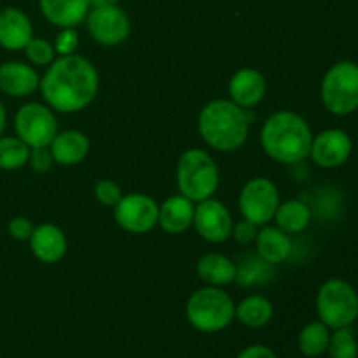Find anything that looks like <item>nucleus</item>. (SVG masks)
Here are the masks:
<instances>
[{"mask_svg": "<svg viewBox=\"0 0 358 358\" xmlns=\"http://www.w3.org/2000/svg\"><path fill=\"white\" fill-rule=\"evenodd\" d=\"M219 168L206 150L189 149L177 164V185L182 196L191 201H203L215 194L219 187Z\"/></svg>", "mask_w": 358, "mask_h": 358, "instance_id": "obj_5", "label": "nucleus"}, {"mask_svg": "<svg viewBox=\"0 0 358 358\" xmlns=\"http://www.w3.org/2000/svg\"><path fill=\"white\" fill-rule=\"evenodd\" d=\"M238 203L243 219L250 220L255 226H264L273 220L280 205L278 187L269 178H252L241 189Z\"/></svg>", "mask_w": 358, "mask_h": 358, "instance_id": "obj_9", "label": "nucleus"}, {"mask_svg": "<svg viewBox=\"0 0 358 358\" xmlns=\"http://www.w3.org/2000/svg\"><path fill=\"white\" fill-rule=\"evenodd\" d=\"M317 313L331 331L353 325L358 318L357 289L346 280H327L317 294Z\"/></svg>", "mask_w": 358, "mask_h": 358, "instance_id": "obj_6", "label": "nucleus"}, {"mask_svg": "<svg viewBox=\"0 0 358 358\" xmlns=\"http://www.w3.org/2000/svg\"><path fill=\"white\" fill-rule=\"evenodd\" d=\"M236 358H278L271 348L264 345H252L241 350Z\"/></svg>", "mask_w": 358, "mask_h": 358, "instance_id": "obj_34", "label": "nucleus"}, {"mask_svg": "<svg viewBox=\"0 0 358 358\" xmlns=\"http://www.w3.org/2000/svg\"><path fill=\"white\" fill-rule=\"evenodd\" d=\"M6 119H7V115H6V108H3L2 101H0V136H2L3 128H6Z\"/></svg>", "mask_w": 358, "mask_h": 358, "instance_id": "obj_36", "label": "nucleus"}, {"mask_svg": "<svg viewBox=\"0 0 358 358\" xmlns=\"http://www.w3.org/2000/svg\"><path fill=\"white\" fill-rule=\"evenodd\" d=\"M14 129L17 138L23 140L30 149L49 147L58 133V122L51 107L42 103H24L14 115Z\"/></svg>", "mask_w": 358, "mask_h": 358, "instance_id": "obj_8", "label": "nucleus"}, {"mask_svg": "<svg viewBox=\"0 0 358 358\" xmlns=\"http://www.w3.org/2000/svg\"><path fill=\"white\" fill-rule=\"evenodd\" d=\"M353 152V142L345 129L331 128L313 136L310 156L315 164L325 170L339 168L350 159Z\"/></svg>", "mask_w": 358, "mask_h": 358, "instance_id": "obj_12", "label": "nucleus"}, {"mask_svg": "<svg viewBox=\"0 0 358 358\" xmlns=\"http://www.w3.org/2000/svg\"><path fill=\"white\" fill-rule=\"evenodd\" d=\"M234 306L229 294L220 287H203L189 297L185 304L187 322L199 332L215 334L229 327L234 320Z\"/></svg>", "mask_w": 358, "mask_h": 358, "instance_id": "obj_4", "label": "nucleus"}, {"mask_svg": "<svg viewBox=\"0 0 358 358\" xmlns=\"http://www.w3.org/2000/svg\"><path fill=\"white\" fill-rule=\"evenodd\" d=\"M320 96L324 107L334 115L358 110V63L350 59L334 63L322 79Z\"/></svg>", "mask_w": 358, "mask_h": 358, "instance_id": "obj_7", "label": "nucleus"}, {"mask_svg": "<svg viewBox=\"0 0 358 358\" xmlns=\"http://www.w3.org/2000/svg\"><path fill=\"white\" fill-rule=\"evenodd\" d=\"M34 37L31 21L23 10L16 7H6L0 10V45L9 51H20L27 48Z\"/></svg>", "mask_w": 358, "mask_h": 358, "instance_id": "obj_15", "label": "nucleus"}, {"mask_svg": "<svg viewBox=\"0 0 358 358\" xmlns=\"http://www.w3.org/2000/svg\"><path fill=\"white\" fill-rule=\"evenodd\" d=\"M94 196H96L98 201L105 206H115L119 203V199L122 198V191L119 187V184H115L114 180H98L94 185Z\"/></svg>", "mask_w": 358, "mask_h": 358, "instance_id": "obj_29", "label": "nucleus"}, {"mask_svg": "<svg viewBox=\"0 0 358 358\" xmlns=\"http://www.w3.org/2000/svg\"><path fill=\"white\" fill-rule=\"evenodd\" d=\"M28 161H30L31 168L38 173H45L52 168V163H55V157H52L51 149L49 147H34L30 149V156H28Z\"/></svg>", "mask_w": 358, "mask_h": 358, "instance_id": "obj_30", "label": "nucleus"}, {"mask_svg": "<svg viewBox=\"0 0 358 358\" xmlns=\"http://www.w3.org/2000/svg\"><path fill=\"white\" fill-rule=\"evenodd\" d=\"M329 339H331V329L324 322H310L304 325L297 338V348L301 355L306 358H318L327 353Z\"/></svg>", "mask_w": 358, "mask_h": 358, "instance_id": "obj_25", "label": "nucleus"}, {"mask_svg": "<svg viewBox=\"0 0 358 358\" xmlns=\"http://www.w3.org/2000/svg\"><path fill=\"white\" fill-rule=\"evenodd\" d=\"M100 79L93 63L84 56L66 55L49 63L38 87L49 107L72 114L94 100Z\"/></svg>", "mask_w": 358, "mask_h": 358, "instance_id": "obj_1", "label": "nucleus"}, {"mask_svg": "<svg viewBox=\"0 0 358 358\" xmlns=\"http://www.w3.org/2000/svg\"><path fill=\"white\" fill-rule=\"evenodd\" d=\"M248 115L231 100H213L201 108L198 129L201 138L220 152L238 150L248 138Z\"/></svg>", "mask_w": 358, "mask_h": 358, "instance_id": "obj_3", "label": "nucleus"}, {"mask_svg": "<svg viewBox=\"0 0 358 358\" xmlns=\"http://www.w3.org/2000/svg\"><path fill=\"white\" fill-rule=\"evenodd\" d=\"M41 86V77L30 65L21 62H6L0 65V91L9 96H30Z\"/></svg>", "mask_w": 358, "mask_h": 358, "instance_id": "obj_14", "label": "nucleus"}, {"mask_svg": "<svg viewBox=\"0 0 358 358\" xmlns=\"http://www.w3.org/2000/svg\"><path fill=\"white\" fill-rule=\"evenodd\" d=\"M30 248L44 264H55L66 254V238L55 224H41L30 236Z\"/></svg>", "mask_w": 358, "mask_h": 358, "instance_id": "obj_17", "label": "nucleus"}, {"mask_svg": "<svg viewBox=\"0 0 358 358\" xmlns=\"http://www.w3.org/2000/svg\"><path fill=\"white\" fill-rule=\"evenodd\" d=\"M266 94V77L255 69H241L231 77V101L241 108H252L261 103Z\"/></svg>", "mask_w": 358, "mask_h": 358, "instance_id": "obj_16", "label": "nucleus"}, {"mask_svg": "<svg viewBox=\"0 0 358 358\" xmlns=\"http://www.w3.org/2000/svg\"><path fill=\"white\" fill-rule=\"evenodd\" d=\"M273 219L276 220V227L282 229L283 233L297 234L310 226L311 210L304 201L290 199V201L278 205Z\"/></svg>", "mask_w": 358, "mask_h": 358, "instance_id": "obj_23", "label": "nucleus"}, {"mask_svg": "<svg viewBox=\"0 0 358 358\" xmlns=\"http://www.w3.org/2000/svg\"><path fill=\"white\" fill-rule=\"evenodd\" d=\"M313 133L303 115L292 110L275 112L261 129V143L271 159L297 164L310 156Z\"/></svg>", "mask_w": 358, "mask_h": 358, "instance_id": "obj_2", "label": "nucleus"}, {"mask_svg": "<svg viewBox=\"0 0 358 358\" xmlns=\"http://www.w3.org/2000/svg\"><path fill=\"white\" fill-rule=\"evenodd\" d=\"M194 201L185 196H171L159 206L157 224L168 234H180L192 226Z\"/></svg>", "mask_w": 358, "mask_h": 358, "instance_id": "obj_19", "label": "nucleus"}, {"mask_svg": "<svg viewBox=\"0 0 358 358\" xmlns=\"http://www.w3.org/2000/svg\"><path fill=\"white\" fill-rule=\"evenodd\" d=\"M238 322L250 329H261L268 325L273 318V304L264 296H248L234 310Z\"/></svg>", "mask_w": 358, "mask_h": 358, "instance_id": "obj_24", "label": "nucleus"}, {"mask_svg": "<svg viewBox=\"0 0 358 358\" xmlns=\"http://www.w3.org/2000/svg\"><path fill=\"white\" fill-rule=\"evenodd\" d=\"M38 6L45 20L58 28H76L91 9L87 0H38Z\"/></svg>", "mask_w": 358, "mask_h": 358, "instance_id": "obj_18", "label": "nucleus"}, {"mask_svg": "<svg viewBox=\"0 0 358 358\" xmlns=\"http://www.w3.org/2000/svg\"><path fill=\"white\" fill-rule=\"evenodd\" d=\"M196 271L210 287H224L236 282L238 266L226 255L206 254L198 261Z\"/></svg>", "mask_w": 358, "mask_h": 358, "instance_id": "obj_22", "label": "nucleus"}, {"mask_svg": "<svg viewBox=\"0 0 358 358\" xmlns=\"http://www.w3.org/2000/svg\"><path fill=\"white\" fill-rule=\"evenodd\" d=\"M55 163L63 166H73L79 164L90 152V140L84 133L69 129V131L56 133L52 142L49 143Z\"/></svg>", "mask_w": 358, "mask_h": 358, "instance_id": "obj_20", "label": "nucleus"}, {"mask_svg": "<svg viewBox=\"0 0 358 358\" xmlns=\"http://www.w3.org/2000/svg\"><path fill=\"white\" fill-rule=\"evenodd\" d=\"M90 2V7H107V6H117L119 0H87Z\"/></svg>", "mask_w": 358, "mask_h": 358, "instance_id": "obj_35", "label": "nucleus"}, {"mask_svg": "<svg viewBox=\"0 0 358 358\" xmlns=\"http://www.w3.org/2000/svg\"><path fill=\"white\" fill-rule=\"evenodd\" d=\"M327 353L331 358H358V343L350 327L331 332Z\"/></svg>", "mask_w": 358, "mask_h": 358, "instance_id": "obj_27", "label": "nucleus"}, {"mask_svg": "<svg viewBox=\"0 0 358 358\" xmlns=\"http://www.w3.org/2000/svg\"><path fill=\"white\" fill-rule=\"evenodd\" d=\"M115 222L124 231L133 234H143L152 229L159 217V205L150 196L126 194L114 206Z\"/></svg>", "mask_w": 358, "mask_h": 358, "instance_id": "obj_10", "label": "nucleus"}, {"mask_svg": "<svg viewBox=\"0 0 358 358\" xmlns=\"http://www.w3.org/2000/svg\"><path fill=\"white\" fill-rule=\"evenodd\" d=\"M257 227L259 226H255L254 222L243 219L240 220L236 226H233V233H231V236H234V240H236L240 245H248L255 240V236H257L259 233Z\"/></svg>", "mask_w": 358, "mask_h": 358, "instance_id": "obj_33", "label": "nucleus"}, {"mask_svg": "<svg viewBox=\"0 0 358 358\" xmlns=\"http://www.w3.org/2000/svg\"><path fill=\"white\" fill-rule=\"evenodd\" d=\"M7 229H9V234L14 238V240L24 241V240H30L35 227L34 224H31V220H28L27 217H14V219H10Z\"/></svg>", "mask_w": 358, "mask_h": 358, "instance_id": "obj_32", "label": "nucleus"}, {"mask_svg": "<svg viewBox=\"0 0 358 358\" xmlns=\"http://www.w3.org/2000/svg\"><path fill=\"white\" fill-rule=\"evenodd\" d=\"M257 254L266 264H282L292 254V240L278 227L266 226L255 236Z\"/></svg>", "mask_w": 358, "mask_h": 358, "instance_id": "obj_21", "label": "nucleus"}, {"mask_svg": "<svg viewBox=\"0 0 358 358\" xmlns=\"http://www.w3.org/2000/svg\"><path fill=\"white\" fill-rule=\"evenodd\" d=\"M30 147L17 136H0V170H20L28 163Z\"/></svg>", "mask_w": 358, "mask_h": 358, "instance_id": "obj_26", "label": "nucleus"}, {"mask_svg": "<svg viewBox=\"0 0 358 358\" xmlns=\"http://www.w3.org/2000/svg\"><path fill=\"white\" fill-rule=\"evenodd\" d=\"M196 231L203 240L210 243H222L233 233V219L229 210L224 203L217 199H203L198 206H194V219H192Z\"/></svg>", "mask_w": 358, "mask_h": 358, "instance_id": "obj_13", "label": "nucleus"}, {"mask_svg": "<svg viewBox=\"0 0 358 358\" xmlns=\"http://www.w3.org/2000/svg\"><path fill=\"white\" fill-rule=\"evenodd\" d=\"M55 51L59 52L62 56L66 55H73V51L79 45V38H77V31L73 28H62V31L56 37L55 44Z\"/></svg>", "mask_w": 358, "mask_h": 358, "instance_id": "obj_31", "label": "nucleus"}, {"mask_svg": "<svg viewBox=\"0 0 358 358\" xmlns=\"http://www.w3.org/2000/svg\"><path fill=\"white\" fill-rule=\"evenodd\" d=\"M24 52H27V58L30 59L34 65L45 66L49 63H52L55 59V45L51 42H48L45 38H35L31 37V41L28 42L27 48H24Z\"/></svg>", "mask_w": 358, "mask_h": 358, "instance_id": "obj_28", "label": "nucleus"}, {"mask_svg": "<svg viewBox=\"0 0 358 358\" xmlns=\"http://www.w3.org/2000/svg\"><path fill=\"white\" fill-rule=\"evenodd\" d=\"M87 31L91 38L101 45H117L128 38L129 20L124 10L117 6L93 7L86 17Z\"/></svg>", "mask_w": 358, "mask_h": 358, "instance_id": "obj_11", "label": "nucleus"}]
</instances>
